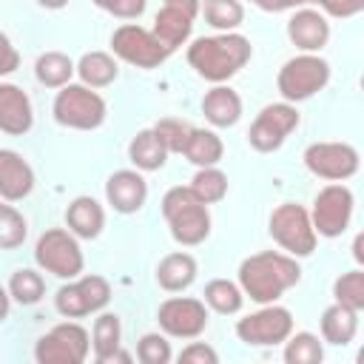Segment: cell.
Wrapping results in <instances>:
<instances>
[{"instance_id":"cell-23","label":"cell","mask_w":364,"mask_h":364,"mask_svg":"<svg viewBox=\"0 0 364 364\" xmlns=\"http://www.w3.org/2000/svg\"><path fill=\"white\" fill-rule=\"evenodd\" d=\"M151 31H154V37L168 51H173V48H179V46L188 43V37L193 31V17L188 11L176 9V6H162L156 11V17H154V28Z\"/></svg>"},{"instance_id":"cell-32","label":"cell","mask_w":364,"mask_h":364,"mask_svg":"<svg viewBox=\"0 0 364 364\" xmlns=\"http://www.w3.org/2000/svg\"><path fill=\"white\" fill-rule=\"evenodd\" d=\"M191 193L202 202V205H216V202H222L225 196H228V176L216 168V165H210V168H199L196 173H193V179H191Z\"/></svg>"},{"instance_id":"cell-12","label":"cell","mask_w":364,"mask_h":364,"mask_svg":"<svg viewBox=\"0 0 364 364\" xmlns=\"http://www.w3.org/2000/svg\"><path fill=\"white\" fill-rule=\"evenodd\" d=\"M111 51L117 60L136 68H156L171 57V51L154 37V31L142 28L139 23H122L119 28H114Z\"/></svg>"},{"instance_id":"cell-41","label":"cell","mask_w":364,"mask_h":364,"mask_svg":"<svg viewBox=\"0 0 364 364\" xmlns=\"http://www.w3.org/2000/svg\"><path fill=\"white\" fill-rule=\"evenodd\" d=\"M20 68V51L14 48V43L9 40L6 31H0V77H9Z\"/></svg>"},{"instance_id":"cell-29","label":"cell","mask_w":364,"mask_h":364,"mask_svg":"<svg viewBox=\"0 0 364 364\" xmlns=\"http://www.w3.org/2000/svg\"><path fill=\"white\" fill-rule=\"evenodd\" d=\"M74 74H77V68H74L71 57L63 54V51H46L34 63V77L46 88H63V85L71 82Z\"/></svg>"},{"instance_id":"cell-24","label":"cell","mask_w":364,"mask_h":364,"mask_svg":"<svg viewBox=\"0 0 364 364\" xmlns=\"http://www.w3.org/2000/svg\"><path fill=\"white\" fill-rule=\"evenodd\" d=\"M318 330H321V341L336 344V347H347L358 333V313L333 301L330 307H324V313L318 318Z\"/></svg>"},{"instance_id":"cell-39","label":"cell","mask_w":364,"mask_h":364,"mask_svg":"<svg viewBox=\"0 0 364 364\" xmlns=\"http://www.w3.org/2000/svg\"><path fill=\"white\" fill-rule=\"evenodd\" d=\"M145 3L148 0H94L97 9H102V11H108L111 17H119V20H136L145 11Z\"/></svg>"},{"instance_id":"cell-14","label":"cell","mask_w":364,"mask_h":364,"mask_svg":"<svg viewBox=\"0 0 364 364\" xmlns=\"http://www.w3.org/2000/svg\"><path fill=\"white\" fill-rule=\"evenodd\" d=\"M156 321L171 338H196L208 327V304L193 296H171L159 304Z\"/></svg>"},{"instance_id":"cell-15","label":"cell","mask_w":364,"mask_h":364,"mask_svg":"<svg viewBox=\"0 0 364 364\" xmlns=\"http://www.w3.org/2000/svg\"><path fill=\"white\" fill-rule=\"evenodd\" d=\"M358 151L350 142H313L304 151V165L313 176L344 182L358 173Z\"/></svg>"},{"instance_id":"cell-30","label":"cell","mask_w":364,"mask_h":364,"mask_svg":"<svg viewBox=\"0 0 364 364\" xmlns=\"http://www.w3.org/2000/svg\"><path fill=\"white\" fill-rule=\"evenodd\" d=\"M202 296H205L202 301H205L213 313H219V316H233V313H239L242 304H245L242 287H239L236 282H230V279H210V282L205 284V293H202Z\"/></svg>"},{"instance_id":"cell-36","label":"cell","mask_w":364,"mask_h":364,"mask_svg":"<svg viewBox=\"0 0 364 364\" xmlns=\"http://www.w3.org/2000/svg\"><path fill=\"white\" fill-rule=\"evenodd\" d=\"M333 299L355 313L364 310V270L361 267H353L347 273H341L336 282H333Z\"/></svg>"},{"instance_id":"cell-38","label":"cell","mask_w":364,"mask_h":364,"mask_svg":"<svg viewBox=\"0 0 364 364\" xmlns=\"http://www.w3.org/2000/svg\"><path fill=\"white\" fill-rule=\"evenodd\" d=\"M173 358L171 341L165 338V333H145L136 341V361L142 364H168Z\"/></svg>"},{"instance_id":"cell-37","label":"cell","mask_w":364,"mask_h":364,"mask_svg":"<svg viewBox=\"0 0 364 364\" xmlns=\"http://www.w3.org/2000/svg\"><path fill=\"white\" fill-rule=\"evenodd\" d=\"M154 131H156V136H159V142L165 145L168 154H182L185 145H188V136H191L193 125L185 122V119H179V117H162L154 125Z\"/></svg>"},{"instance_id":"cell-11","label":"cell","mask_w":364,"mask_h":364,"mask_svg":"<svg viewBox=\"0 0 364 364\" xmlns=\"http://www.w3.org/2000/svg\"><path fill=\"white\" fill-rule=\"evenodd\" d=\"M108 301H111V284L97 273L68 279V284H63L54 296V307L65 318H82L100 313Z\"/></svg>"},{"instance_id":"cell-13","label":"cell","mask_w":364,"mask_h":364,"mask_svg":"<svg viewBox=\"0 0 364 364\" xmlns=\"http://www.w3.org/2000/svg\"><path fill=\"white\" fill-rule=\"evenodd\" d=\"M293 333V313L282 304H262L256 313L236 321V336L247 347H276Z\"/></svg>"},{"instance_id":"cell-20","label":"cell","mask_w":364,"mask_h":364,"mask_svg":"<svg viewBox=\"0 0 364 364\" xmlns=\"http://www.w3.org/2000/svg\"><path fill=\"white\" fill-rule=\"evenodd\" d=\"M202 114L213 128H230L242 119V97L230 85L216 82L202 97Z\"/></svg>"},{"instance_id":"cell-1","label":"cell","mask_w":364,"mask_h":364,"mask_svg":"<svg viewBox=\"0 0 364 364\" xmlns=\"http://www.w3.org/2000/svg\"><path fill=\"white\" fill-rule=\"evenodd\" d=\"M299 279H301V267L296 256L279 250L253 253L239 264V287L256 304L279 301L290 287L299 284Z\"/></svg>"},{"instance_id":"cell-19","label":"cell","mask_w":364,"mask_h":364,"mask_svg":"<svg viewBox=\"0 0 364 364\" xmlns=\"http://www.w3.org/2000/svg\"><path fill=\"white\" fill-rule=\"evenodd\" d=\"M34 191V171L23 159V154L11 148H0V199L20 202Z\"/></svg>"},{"instance_id":"cell-33","label":"cell","mask_w":364,"mask_h":364,"mask_svg":"<svg viewBox=\"0 0 364 364\" xmlns=\"http://www.w3.org/2000/svg\"><path fill=\"white\" fill-rule=\"evenodd\" d=\"M6 290H9V296H11L17 304L31 307V304H37V301L43 299V293H46V282H43V276H40L34 267H20V270L11 273Z\"/></svg>"},{"instance_id":"cell-27","label":"cell","mask_w":364,"mask_h":364,"mask_svg":"<svg viewBox=\"0 0 364 364\" xmlns=\"http://www.w3.org/2000/svg\"><path fill=\"white\" fill-rule=\"evenodd\" d=\"M182 154H185L188 162H193L196 168H210V165H219V162H222V156H225V142H222L219 134L210 131V128H193Z\"/></svg>"},{"instance_id":"cell-35","label":"cell","mask_w":364,"mask_h":364,"mask_svg":"<svg viewBox=\"0 0 364 364\" xmlns=\"http://www.w3.org/2000/svg\"><path fill=\"white\" fill-rule=\"evenodd\" d=\"M26 236H28V222H26V216L14 208V205H9L6 199L0 202V250H14V247H20L23 242H26Z\"/></svg>"},{"instance_id":"cell-6","label":"cell","mask_w":364,"mask_h":364,"mask_svg":"<svg viewBox=\"0 0 364 364\" xmlns=\"http://www.w3.org/2000/svg\"><path fill=\"white\" fill-rule=\"evenodd\" d=\"M267 230H270L273 242L284 253H290L296 259L310 256L316 250V239L318 236L313 230L310 210L304 205H299V202H282V205H276L273 213H270Z\"/></svg>"},{"instance_id":"cell-4","label":"cell","mask_w":364,"mask_h":364,"mask_svg":"<svg viewBox=\"0 0 364 364\" xmlns=\"http://www.w3.org/2000/svg\"><path fill=\"white\" fill-rule=\"evenodd\" d=\"M327 82H330V63L318 54H310V51L290 57L276 74V88H279L282 100L293 102V105L310 100Z\"/></svg>"},{"instance_id":"cell-10","label":"cell","mask_w":364,"mask_h":364,"mask_svg":"<svg viewBox=\"0 0 364 364\" xmlns=\"http://www.w3.org/2000/svg\"><path fill=\"white\" fill-rule=\"evenodd\" d=\"M299 122H301V117H299V111H296L293 102H284V100L282 102H270L250 122L247 142L259 154L279 151L284 145V139L299 128Z\"/></svg>"},{"instance_id":"cell-48","label":"cell","mask_w":364,"mask_h":364,"mask_svg":"<svg viewBox=\"0 0 364 364\" xmlns=\"http://www.w3.org/2000/svg\"><path fill=\"white\" fill-rule=\"evenodd\" d=\"M310 3H316V6H324V0H310Z\"/></svg>"},{"instance_id":"cell-42","label":"cell","mask_w":364,"mask_h":364,"mask_svg":"<svg viewBox=\"0 0 364 364\" xmlns=\"http://www.w3.org/2000/svg\"><path fill=\"white\" fill-rule=\"evenodd\" d=\"M324 14L330 17H338V20H347V17H355L361 9H364V0H324Z\"/></svg>"},{"instance_id":"cell-25","label":"cell","mask_w":364,"mask_h":364,"mask_svg":"<svg viewBox=\"0 0 364 364\" xmlns=\"http://www.w3.org/2000/svg\"><path fill=\"white\" fill-rule=\"evenodd\" d=\"M128 159L134 162L136 171H159L165 165V159H168V151L159 142L154 128H142L128 142Z\"/></svg>"},{"instance_id":"cell-9","label":"cell","mask_w":364,"mask_h":364,"mask_svg":"<svg viewBox=\"0 0 364 364\" xmlns=\"http://www.w3.org/2000/svg\"><path fill=\"white\" fill-rule=\"evenodd\" d=\"M353 208H355V196L344 182H330L324 185L316 199H313V210H310V222L316 236L324 239H336L350 228L353 219Z\"/></svg>"},{"instance_id":"cell-31","label":"cell","mask_w":364,"mask_h":364,"mask_svg":"<svg viewBox=\"0 0 364 364\" xmlns=\"http://www.w3.org/2000/svg\"><path fill=\"white\" fill-rule=\"evenodd\" d=\"M199 11L205 14V23L216 31H236L245 23L242 0H199Z\"/></svg>"},{"instance_id":"cell-28","label":"cell","mask_w":364,"mask_h":364,"mask_svg":"<svg viewBox=\"0 0 364 364\" xmlns=\"http://www.w3.org/2000/svg\"><path fill=\"white\" fill-rule=\"evenodd\" d=\"M122 347V324H119V316L117 313H102L94 318V327H91V350H94V358L97 364H105L108 355L114 350Z\"/></svg>"},{"instance_id":"cell-8","label":"cell","mask_w":364,"mask_h":364,"mask_svg":"<svg viewBox=\"0 0 364 364\" xmlns=\"http://www.w3.org/2000/svg\"><path fill=\"white\" fill-rule=\"evenodd\" d=\"M88 353H91V336L74 318L54 324L34 344V358L40 364H82Z\"/></svg>"},{"instance_id":"cell-2","label":"cell","mask_w":364,"mask_h":364,"mask_svg":"<svg viewBox=\"0 0 364 364\" xmlns=\"http://www.w3.org/2000/svg\"><path fill=\"white\" fill-rule=\"evenodd\" d=\"M253 46L239 31H219L213 37H196L188 46V65L208 82H228L245 68Z\"/></svg>"},{"instance_id":"cell-34","label":"cell","mask_w":364,"mask_h":364,"mask_svg":"<svg viewBox=\"0 0 364 364\" xmlns=\"http://www.w3.org/2000/svg\"><path fill=\"white\" fill-rule=\"evenodd\" d=\"M284 361L287 364H321L324 358V347L318 341V336L313 333H290L284 341Z\"/></svg>"},{"instance_id":"cell-46","label":"cell","mask_w":364,"mask_h":364,"mask_svg":"<svg viewBox=\"0 0 364 364\" xmlns=\"http://www.w3.org/2000/svg\"><path fill=\"white\" fill-rule=\"evenodd\" d=\"M353 256H355L358 264L364 262V253H361V236H355V242H353Z\"/></svg>"},{"instance_id":"cell-16","label":"cell","mask_w":364,"mask_h":364,"mask_svg":"<svg viewBox=\"0 0 364 364\" xmlns=\"http://www.w3.org/2000/svg\"><path fill=\"white\" fill-rule=\"evenodd\" d=\"M287 37L296 48L301 51H310V54H318L327 40H330V23H327V14L318 11V9H296L293 17L287 20Z\"/></svg>"},{"instance_id":"cell-26","label":"cell","mask_w":364,"mask_h":364,"mask_svg":"<svg viewBox=\"0 0 364 364\" xmlns=\"http://www.w3.org/2000/svg\"><path fill=\"white\" fill-rule=\"evenodd\" d=\"M74 68L80 74V82L88 85V88H105L119 74L117 57H111L108 51H85Z\"/></svg>"},{"instance_id":"cell-40","label":"cell","mask_w":364,"mask_h":364,"mask_svg":"<svg viewBox=\"0 0 364 364\" xmlns=\"http://www.w3.org/2000/svg\"><path fill=\"white\" fill-rule=\"evenodd\" d=\"M176 361H179V364H216L219 355H216V350H213L210 344H205V341H191L188 347H182V353L176 355Z\"/></svg>"},{"instance_id":"cell-45","label":"cell","mask_w":364,"mask_h":364,"mask_svg":"<svg viewBox=\"0 0 364 364\" xmlns=\"http://www.w3.org/2000/svg\"><path fill=\"white\" fill-rule=\"evenodd\" d=\"M43 9H51V11H57V9H63V6H68V0H37Z\"/></svg>"},{"instance_id":"cell-7","label":"cell","mask_w":364,"mask_h":364,"mask_svg":"<svg viewBox=\"0 0 364 364\" xmlns=\"http://www.w3.org/2000/svg\"><path fill=\"white\" fill-rule=\"evenodd\" d=\"M34 262L40 270L57 276V279H77L85 267V256L80 250V242L65 228H48L37 245H34Z\"/></svg>"},{"instance_id":"cell-18","label":"cell","mask_w":364,"mask_h":364,"mask_svg":"<svg viewBox=\"0 0 364 364\" xmlns=\"http://www.w3.org/2000/svg\"><path fill=\"white\" fill-rule=\"evenodd\" d=\"M34 125V108L28 94L14 82H0V131L11 136L28 134Z\"/></svg>"},{"instance_id":"cell-22","label":"cell","mask_w":364,"mask_h":364,"mask_svg":"<svg viewBox=\"0 0 364 364\" xmlns=\"http://www.w3.org/2000/svg\"><path fill=\"white\" fill-rule=\"evenodd\" d=\"M196 259L185 250H173L159 259L156 264V284L165 293H182L196 282Z\"/></svg>"},{"instance_id":"cell-3","label":"cell","mask_w":364,"mask_h":364,"mask_svg":"<svg viewBox=\"0 0 364 364\" xmlns=\"http://www.w3.org/2000/svg\"><path fill=\"white\" fill-rule=\"evenodd\" d=\"M162 216L171 228L173 242L182 247H196L210 236V210L202 205L188 185H173L162 196Z\"/></svg>"},{"instance_id":"cell-17","label":"cell","mask_w":364,"mask_h":364,"mask_svg":"<svg viewBox=\"0 0 364 364\" xmlns=\"http://www.w3.org/2000/svg\"><path fill=\"white\" fill-rule=\"evenodd\" d=\"M105 199L117 213H125V216L136 213L148 199V182L142 179L139 171H131V168L114 171L105 182Z\"/></svg>"},{"instance_id":"cell-21","label":"cell","mask_w":364,"mask_h":364,"mask_svg":"<svg viewBox=\"0 0 364 364\" xmlns=\"http://www.w3.org/2000/svg\"><path fill=\"white\" fill-rule=\"evenodd\" d=\"M65 225L77 239H97L105 228V210L94 196H77L65 208Z\"/></svg>"},{"instance_id":"cell-47","label":"cell","mask_w":364,"mask_h":364,"mask_svg":"<svg viewBox=\"0 0 364 364\" xmlns=\"http://www.w3.org/2000/svg\"><path fill=\"white\" fill-rule=\"evenodd\" d=\"M310 0H284V6L287 9H301V6H307Z\"/></svg>"},{"instance_id":"cell-44","label":"cell","mask_w":364,"mask_h":364,"mask_svg":"<svg viewBox=\"0 0 364 364\" xmlns=\"http://www.w3.org/2000/svg\"><path fill=\"white\" fill-rule=\"evenodd\" d=\"M9 307H11V296H9V290L0 284V321L9 318Z\"/></svg>"},{"instance_id":"cell-43","label":"cell","mask_w":364,"mask_h":364,"mask_svg":"<svg viewBox=\"0 0 364 364\" xmlns=\"http://www.w3.org/2000/svg\"><path fill=\"white\" fill-rule=\"evenodd\" d=\"M165 6H176V9H182V11H188L191 17L199 14V0H165Z\"/></svg>"},{"instance_id":"cell-5","label":"cell","mask_w":364,"mask_h":364,"mask_svg":"<svg viewBox=\"0 0 364 364\" xmlns=\"http://www.w3.org/2000/svg\"><path fill=\"white\" fill-rule=\"evenodd\" d=\"M51 111H54V119L60 125H65V128L94 131V128H100L105 122L108 105L94 88H88L82 82H68V85H63L57 91Z\"/></svg>"}]
</instances>
